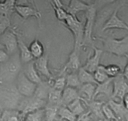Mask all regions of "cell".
<instances>
[{
	"instance_id": "1",
	"label": "cell",
	"mask_w": 128,
	"mask_h": 121,
	"mask_svg": "<svg viewBox=\"0 0 128 121\" xmlns=\"http://www.w3.org/2000/svg\"><path fill=\"white\" fill-rule=\"evenodd\" d=\"M103 44V50L116 56H126L128 54V34L122 39H116L112 35L99 37Z\"/></svg>"
},
{
	"instance_id": "2",
	"label": "cell",
	"mask_w": 128,
	"mask_h": 121,
	"mask_svg": "<svg viewBox=\"0 0 128 121\" xmlns=\"http://www.w3.org/2000/svg\"><path fill=\"white\" fill-rule=\"evenodd\" d=\"M66 27L72 33L74 38V49L80 51L82 47L84 35L85 22L80 21L77 17H74L68 13L65 20Z\"/></svg>"
},
{
	"instance_id": "3",
	"label": "cell",
	"mask_w": 128,
	"mask_h": 121,
	"mask_svg": "<svg viewBox=\"0 0 128 121\" xmlns=\"http://www.w3.org/2000/svg\"><path fill=\"white\" fill-rule=\"evenodd\" d=\"M86 13V22L84 25V40L82 47L83 46H91L94 45V38L92 36L93 29L94 27L95 22H96V17L98 10L96 9L94 5H90V7Z\"/></svg>"
},
{
	"instance_id": "4",
	"label": "cell",
	"mask_w": 128,
	"mask_h": 121,
	"mask_svg": "<svg viewBox=\"0 0 128 121\" xmlns=\"http://www.w3.org/2000/svg\"><path fill=\"white\" fill-rule=\"evenodd\" d=\"M38 84L32 82L22 71L16 76V90L20 95L25 97L34 96Z\"/></svg>"
},
{
	"instance_id": "5",
	"label": "cell",
	"mask_w": 128,
	"mask_h": 121,
	"mask_svg": "<svg viewBox=\"0 0 128 121\" xmlns=\"http://www.w3.org/2000/svg\"><path fill=\"white\" fill-rule=\"evenodd\" d=\"M0 42L4 45L8 54L12 55L18 49V34L13 29H7L0 36Z\"/></svg>"
},
{
	"instance_id": "6",
	"label": "cell",
	"mask_w": 128,
	"mask_h": 121,
	"mask_svg": "<svg viewBox=\"0 0 128 121\" xmlns=\"http://www.w3.org/2000/svg\"><path fill=\"white\" fill-rule=\"evenodd\" d=\"M112 93L110 98H119L122 100L123 97L128 93V83L122 73L119 74L112 80Z\"/></svg>"
},
{
	"instance_id": "7",
	"label": "cell",
	"mask_w": 128,
	"mask_h": 121,
	"mask_svg": "<svg viewBox=\"0 0 128 121\" xmlns=\"http://www.w3.org/2000/svg\"><path fill=\"white\" fill-rule=\"evenodd\" d=\"M28 98L29 99L22 102L19 105V110L22 111L24 115H26V114L29 112L44 108L47 103L46 100L38 98L36 96L34 95Z\"/></svg>"
},
{
	"instance_id": "8",
	"label": "cell",
	"mask_w": 128,
	"mask_h": 121,
	"mask_svg": "<svg viewBox=\"0 0 128 121\" xmlns=\"http://www.w3.org/2000/svg\"><path fill=\"white\" fill-rule=\"evenodd\" d=\"M119 8V6L117 7L110 17L104 22L102 27V31L104 32L110 29H122L128 31V25L122 20L118 15Z\"/></svg>"
},
{
	"instance_id": "9",
	"label": "cell",
	"mask_w": 128,
	"mask_h": 121,
	"mask_svg": "<svg viewBox=\"0 0 128 121\" xmlns=\"http://www.w3.org/2000/svg\"><path fill=\"white\" fill-rule=\"evenodd\" d=\"M94 50V54L92 56H89L87 59L86 64L82 67L89 72L94 73L100 65V60L104 50L94 46H92Z\"/></svg>"
},
{
	"instance_id": "10",
	"label": "cell",
	"mask_w": 128,
	"mask_h": 121,
	"mask_svg": "<svg viewBox=\"0 0 128 121\" xmlns=\"http://www.w3.org/2000/svg\"><path fill=\"white\" fill-rule=\"evenodd\" d=\"M80 67V61L79 57V51L74 49L73 51L70 54L68 61L60 71L59 76L64 75L68 71H70V73L76 72L78 71Z\"/></svg>"
},
{
	"instance_id": "11",
	"label": "cell",
	"mask_w": 128,
	"mask_h": 121,
	"mask_svg": "<svg viewBox=\"0 0 128 121\" xmlns=\"http://www.w3.org/2000/svg\"><path fill=\"white\" fill-rule=\"evenodd\" d=\"M107 103L115 113L118 120H128V109L124 106L122 101L118 102L112 98H109Z\"/></svg>"
},
{
	"instance_id": "12",
	"label": "cell",
	"mask_w": 128,
	"mask_h": 121,
	"mask_svg": "<svg viewBox=\"0 0 128 121\" xmlns=\"http://www.w3.org/2000/svg\"><path fill=\"white\" fill-rule=\"evenodd\" d=\"M23 66H22V71L30 81L36 84H39L42 81L41 77L39 75V73L35 68L34 60L23 64Z\"/></svg>"
},
{
	"instance_id": "13",
	"label": "cell",
	"mask_w": 128,
	"mask_h": 121,
	"mask_svg": "<svg viewBox=\"0 0 128 121\" xmlns=\"http://www.w3.org/2000/svg\"><path fill=\"white\" fill-rule=\"evenodd\" d=\"M34 63L39 73L47 78L48 80L54 79L52 74L48 68V57L46 54L36 59V60H34Z\"/></svg>"
},
{
	"instance_id": "14",
	"label": "cell",
	"mask_w": 128,
	"mask_h": 121,
	"mask_svg": "<svg viewBox=\"0 0 128 121\" xmlns=\"http://www.w3.org/2000/svg\"><path fill=\"white\" fill-rule=\"evenodd\" d=\"M14 11L24 20L32 17L38 19L42 17L41 12L37 8H32L28 5H16Z\"/></svg>"
},
{
	"instance_id": "15",
	"label": "cell",
	"mask_w": 128,
	"mask_h": 121,
	"mask_svg": "<svg viewBox=\"0 0 128 121\" xmlns=\"http://www.w3.org/2000/svg\"><path fill=\"white\" fill-rule=\"evenodd\" d=\"M91 112L95 120H106L102 112V105L104 102L92 100L88 102H83Z\"/></svg>"
},
{
	"instance_id": "16",
	"label": "cell",
	"mask_w": 128,
	"mask_h": 121,
	"mask_svg": "<svg viewBox=\"0 0 128 121\" xmlns=\"http://www.w3.org/2000/svg\"><path fill=\"white\" fill-rule=\"evenodd\" d=\"M90 7V5L81 2L80 0H70L69 4L65 5V9L71 15L77 17V15L80 12H86Z\"/></svg>"
},
{
	"instance_id": "17",
	"label": "cell",
	"mask_w": 128,
	"mask_h": 121,
	"mask_svg": "<svg viewBox=\"0 0 128 121\" xmlns=\"http://www.w3.org/2000/svg\"><path fill=\"white\" fill-rule=\"evenodd\" d=\"M96 84L94 83H84L81 84L78 88L80 98L83 102H88L93 100Z\"/></svg>"
},
{
	"instance_id": "18",
	"label": "cell",
	"mask_w": 128,
	"mask_h": 121,
	"mask_svg": "<svg viewBox=\"0 0 128 121\" xmlns=\"http://www.w3.org/2000/svg\"><path fill=\"white\" fill-rule=\"evenodd\" d=\"M113 78H109L104 82L100 83L96 85L93 100L100 94H104L106 96L110 98L112 93V86H111Z\"/></svg>"
},
{
	"instance_id": "19",
	"label": "cell",
	"mask_w": 128,
	"mask_h": 121,
	"mask_svg": "<svg viewBox=\"0 0 128 121\" xmlns=\"http://www.w3.org/2000/svg\"><path fill=\"white\" fill-rule=\"evenodd\" d=\"M18 50H19V54L20 57L21 61L22 64H25L29 63L34 60V57L31 53L30 48L25 44V43L22 40L19 36H18Z\"/></svg>"
},
{
	"instance_id": "20",
	"label": "cell",
	"mask_w": 128,
	"mask_h": 121,
	"mask_svg": "<svg viewBox=\"0 0 128 121\" xmlns=\"http://www.w3.org/2000/svg\"><path fill=\"white\" fill-rule=\"evenodd\" d=\"M62 100L64 105L67 106L72 101L80 98L78 89L71 86H66L62 90Z\"/></svg>"
},
{
	"instance_id": "21",
	"label": "cell",
	"mask_w": 128,
	"mask_h": 121,
	"mask_svg": "<svg viewBox=\"0 0 128 121\" xmlns=\"http://www.w3.org/2000/svg\"><path fill=\"white\" fill-rule=\"evenodd\" d=\"M25 115L20 110H5L0 116V120L18 121L24 120Z\"/></svg>"
},
{
	"instance_id": "22",
	"label": "cell",
	"mask_w": 128,
	"mask_h": 121,
	"mask_svg": "<svg viewBox=\"0 0 128 121\" xmlns=\"http://www.w3.org/2000/svg\"><path fill=\"white\" fill-rule=\"evenodd\" d=\"M62 93V91L56 90L52 87L49 92L48 96V102H47V103L57 106L58 107L64 105Z\"/></svg>"
},
{
	"instance_id": "23",
	"label": "cell",
	"mask_w": 128,
	"mask_h": 121,
	"mask_svg": "<svg viewBox=\"0 0 128 121\" xmlns=\"http://www.w3.org/2000/svg\"><path fill=\"white\" fill-rule=\"evenodd\" d=\"M78 76L81 84L89 83L96 84V85L98 84L95 80L94 76V75H92V73L85 70L82 66V67L80 66L78 69Z\"/></svg>"
},
{
	"instance_id": "24",
	"label": "cell",
	"mask_w": 128,
	"mask_h": 121,
	"mask_svg": "<svg viewBox=\"0 0 128 121\" xmlns=\"http://www.w3.org/2000/svg\"><path fill=\"white\" fill-rule=\"evenodd\" d=\"M84 105L85 104L83 101L79 98L72 101L71 103L67 105V107L77 117L86 112V108Z\"/></svg>"
},
{
	"instance_id": "25",
	"label": "cell",
	"mask_w": 128,
	"mask_h": 121,
	"mask_svg": "<svg viewBox=\"0 0 128 121\" xmlns=\"http://www.w3.org/2000/svg\"><path fill=\"white\" fill-rule=\"evenodd\" d=\"M29 48L32 55L35 59H38L44 55V47L43 44L37 39H35L31 43Z\"/></svg>"
},
{
	"instance_id": "26",
	"label": "cell",
	"mask_w": 128,
	"mask_h": 121,
	"mask_svg": "<svg viewBox=\"0 0 128 121\" xmlns=\"http://www.w3.org/2000/svg\"><path fill=\"white\" fill-rule=\"evenodd\" d=\"M58 117L61 119L67 120L69 121L77 120V117L66 105L59 107L58 110Z\"/></svg>"
},
{
	"instance_id": "27",
	"label": "cell",
	"mask_w": 128,
	"mask_h": 121,
	"mask_svg": "<svg viewBox=\"0 0 128 121\" xmlns=\"http://www.w3.org/2000/svg\"><path fill=\"white\" fill-rule=\"evenodd\" d=\"M45 117V107L26 113L24 120L40 121Z\"/></svg>"
},
{
	"instance_id": "28",
	"label": "cell",
	"mask_w": 128,
	"mask_h": 121,
	"mask_svg": "<svg viewBox=\"0 0 128 121\" xmlns=\"http://www.w3.org/2000/svg\"><path fill=\"white\" fill-rule=\"evenodd\" d=\"M59 107L57 106L46 103L45 107V119L46 120H54L58 117V110Z\"/></svg>"
},
{
	"instance_id": "29",
	"label": "cell",
	"mask_w": 128,
	"mask_h": 121,
	"mask_svg": "<svg viewBox=\"0 0 128 121\" xmlns=\"http://www.w3.org/2000/svg\"><path fill=\"white\" fill-rule=\"evenodd\" d=\"M94 76L98 83L104 82V81L110 78L108 75L105 70V66L103 65H99L97 70L94 72Z\"/></svg>"
},
{
	"instance_id": "30",
	"label": "cell",
	"mask_w": 128,
	"mask_h": 121,
	"mask_svg": "<svg viewBox=\"0 0 128 121\" xmlns=\"http://www.w3.org/2000/svg\"><path fill=\"white\" fill-rule=\"evenodd\" d=\"M80 85L78 73L76 72L70 73L66 76V86H71L78 88Z\"/></svg>"
},
{
	"instance_id": "31",
	"label": "cell",
	"mask_w": 128,
	"mask_h": 121,
	"mask_svg": "<svg viewBox=\"0 0 128 121\" xmlns=\"http://www.w3.org/2000/svg\"><path fill=\"white\" fill-rule=\"evenodd\" d=\"M52 87L54 89L62 91L66 87V76L60 75L57 78L53 79Z\"/></svg>"
},
{
	"instance_id": "32",
	"label": "cell",
	"mask_w": 128,
	"mask_h": 121,
	"mask_svg": "<svg viewBox=\"0 0 128 121\" xmlns=\"http://www.w3.org/2000/svg\"><path fill=\"white\" fill-rule=\"evenodd\" d=\"M102 112L104 113V115L106 120H118V118L116 116L115 113H114L112 108H110V106L108 105L107 102H104V104L102 105Z\"/></svg>"
},
{
	"instance_id": "33",
	"label": "cell",
	"mask_w": 128,
	"mask_h": 121,
	"mask_svg": "<svg viewBox=\"0 0 128 121\" xmlns=\"http://www.w3.org/2000/svg\"><path fill=\"white\" fill-rule=\"evenodd\" d=\"M51 5L55 11V15H56L57 19L60 21H65V20L66 19L68 15V13L66 11V10L64 8L56 7L52 2Z\"/></svg>"
},
{
	"instance_id": "34",
	"label": "cell",
	"mask_w": 128,
	"mask_h": 121,
	"mask_svg": "<svg viewBox=\"0 0 128 121\" xmlns=\"http://www.w3.org/2000/svg\"><path fill=\"white\" fill-rule=\"evenodd\" d=\"M105 70L108 76L110 78H114L121 73V69L117 65H109L105 66Z\"/></svg>"
},
{
	"instance_id": "35",
	"label": "cell",
	"mask_w": 128,
	"mask_h": 121,
	"mask_svg": "<svg viewBox=\"0 0 128 121\" xmlns=\"http://www.w3.org/2000/svg\"><path fill=\"white\" fill-rule=\"evenodd\" d=\"M116 1V0H96L93 4L94 5L96 9L98 10V9L103 8L106 6L110 5L112 4Z\"/></svg>"
},
{
	"instance_id": "36",
	"label": "cell",
	"mask_w": 128,
	"mask_h": 121,
	"mask_svg": "<svg viewBox=\"0 0 128 121\" xmlns=\"http://www.w3.org/2000/svg\"><path fill=\"white\" fill-rule=\"evenodd\" d=\"M3 3L6 6L7 9L8 10L10 13L12 14L14 11V7L16 6V0H4Z\"/></svg>"
},
{
	"instance_id": "37",
	"label": "cell",
	"mask_w": 128,
	"mask_h": 121,
	"mask_svg": "<svg viewBox=\"0 0 128 121\" xmlns=\"http://www.w3.org/2000/svg\"><path fill=\"white\" fill-rule=\"evenodd\" d=\"M10 27V19H6L0 22V36L9 28Z\"/></svg>"
},
{
	"instance_id": "38",
	"label": "cell",
	"mask_w": 128,
	"mask_h": 121,
	"mask_svg": "<svg viewBox=\"0 0 128 121\" xmlns=\"http://www.w3.org/2000/svg\"><path fill=\"white\" fill-rule=\"evenodd\" d=\"M9 58L10 55L4 49H0V64L5 63Z\"/></svg>"
},
{
	"instance_id": "39",
	"label": "cell",
	"mask_w": 128,
	"mask_h": 121,
	"mask_svg": "<svg viewBox=\"0 0 128 121\" xmlns=\"http://www.w3.org/2000/svg\"><path fill=\"white\" fill-rule=\"evenodd\" d=\"M31 4L30 0H16V5H28Z\"/></svg>"
},
{
	"instance_id": "40",
	"label": "cell",
	"mask_w": 128,
	"mask_h": 121,
	"mask_svg": "<svg viewBox=\"0 0 128 121\" xmlns=\"http://www.w3.org/2000/svg\"><path fill=\"white\" fill-rule=\"evenodd\" d=\"M52 3H54L55 6L58 7H62V8H65V5L61 2V0H52Z\"/></svg>"
},
{
	"instance_id": "41",
	"label": "cell",
	"mask_w": 128,
	"mask_h": 121,
	"mask_svg": "<svg viewBox=\"0 0 128 121\" xmlns=\"http://www.w3.org/2000/svg\"><path fill=\"white\" fill-rule=\"evenodd\" d=\"M126 57L128 59V54L126 55ZM122 74L123 75H124V77H125V78L126 79V80H128V64L126 65V66L125 68H124Z\"/></svg>"
},
{
	"instance_id": "42",
	"label": "cell",
	"mask_w": 128,
	"mask_h": 121,
	"mask_svg": "<svg viewBox=\"0 0 128 121\" xmlns=\"http://www.w3.org/2000/svg\"><path fill=\"white\" fill-rule=\"evenodd\" d=\"M122 101L124 106L128 109V93H126V94L124 95V97H123Z\"/></svg>"
},
{
	"instance_id": "43",
	"label": "cell",
	"mask_w": 128,
	"mask_h": 121,
	"mask_svg": "<svg viewBox=\"0 0 128 121\" xmlns=\"http://www.w3.org/2000/svg\"><path fill=\"white\" fill-rule=\"evenodd\" d=\"M80 1H81V2L87 3V4H88V5L92 4V3H91V2H92V0H80Z\"/></svg>"
},
{
	"instance_id": "44",
	"label": "cell",
	"mask_w": 128,
	"mask_h": 121,
	"mask_svg": "<svg viewBox=\"0 0 128 121\" xmlns=\"http://www.w3.org/2000/svg\"><path fill=\"white\" fill-rule=\"evenodd\" d=\"M30 3H31V4H32V5L33 6V7H34V8H36V7L35 4V2H34V0H30Z\"/></svg>"
},
{
	"instance_id": "45",
	"label": "cell",
	"mask_w": 128,
	"mask_h": 121,
	"mask_svg": "<svg viewBox=\"0 0 128 121\" xmlns=\"http://www.w3.org/2000/svg\"><path fill=\"white\" fill-rule=\"evenodd\" d=\"M0 49H4V45H3L1 42H0Z\"/></svg>"
},
{
	"instance_id": "46",
	"label": "cell",
	"mask_w": 128,
	"mask_h": 121,
	"mask_svg": "<svg viewBox=\"0 0 128 121\" xmlns=\"http://www.w3.org/2000/svg\"><path fill=\"white\" fill-rule=\"evenodd\" d=\"M0 2H1V0H0Z\"/></svg>"
},
{
	"instance_id": "47",
	"label": "cell",
	"mask_w": 128,
	"mask_h": 121,
	"mask_svg": "<svg viewBox=\"0 0 128 121\" xmlns=\"http://www.w3.org/2000/svg\"><path fill=\"white\" fill-rule=\"evenodd\" d=\"M0 108H1V107H0Z\"/></svg>"
}]
</instances>
